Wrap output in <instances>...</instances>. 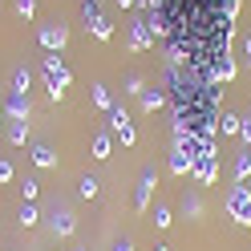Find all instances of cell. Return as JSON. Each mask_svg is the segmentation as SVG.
Wrapping results in <instances>:
<instances>
[{
	"label": "cell",
	"mask_w": 251,
	"mask_h": 251,
	"mask_svg": "<svg viewBox=\"0 0 251 251\" xmlns=\"http://www.w3.org/2000/svg\"><path fill=\"white\" fill-rule=\"evenodd\" d=\"M21 195H25V202H37V182H25Z\"/></svg>",
	"instance_id": "24"
},
{
	"label": "cell",
	"mask_w": 251,
	"mask_h": 251,
	"mask_svg": "<svg viewBox=\"0 0 251 251\" xmlns=\"http://www.w3.org/2000/svg\"><path fill=\"white\" fill-rule=\"evenodd\" d=\"M150 45H154V33H150L146 17L138 12V17L130 21V49H150Z\"/></svg>",
	"instance_id": "6"
},
{
	"label": "cell",
	"mask_w": 251,
	"mask_h": 251,
	"mask_svg": "<svg viewBox=\"0 0 251 251\" xmlns=\"http://www.w3.org/2000/svg\"><path fill=\"white\" fill-rule=\"evenodd\" d=\"M239 138H243V146H251V114L239 122Z\"/></svg>",
	"instance_id": "23"
},
{
	"label": "cell",
	"mask_w": 251,
	"mask_h": 251,
	"mask_svg": "<svg viewBox=\"0 0 251 251\" xmlns=\"http://www.w3.org/2000/svg\"><path fill=\"white\" fill-rule=\"evenodd\" d=\"M109 130H114V134H122V142H126V146H134V142H138L134 122H130V114H126L122 105H114V109H109Z\"/></svg>",
	"instance_id": "4"
},
{
	"label": "cell",
	"mask_w": 251,
	"mask_h": 251,
	"mask_svg": "<svg viewBox=\"0 0 251 251\" xmlns=\"http://www.w3.org/2000/svg\"><path fill=\"white\" fill-rule=\"evenodd\" d=\"M93 101H98V105L105 109V114L114 109V98H109V89H105V85H93Z\"/></svg>",
	"instance_id": "16"
},
{
	"label": "cell",
	"mask_w": 251,
	"mask_h": 251,
	"mask_svg": "<svg viewBox=\"0 0 251 251\" xmlns=\"http://www.w3.org/2000/svg\"><path fill=\"white\" fill-rule=\"evenodd\" d=\"M81 12H85V28H89V33L98 37V41H109V37H114V25L101 17V8H98V4H89V0H85Z\"/></svg>",
	"instance_id": "3"
},
{
	"label": "cell",
	"mask_w": 251,
	"mask_h": 251,
	"mask_svg": "<svg viewBox=\"0 0 251 251\" xmlns=\"http://www.w3.org/2000/svg\"><path fill=\"white\" fill-rule=\"evenodd\" d=\"M247 61H251V57H247Z\"/></svg>",
	"instance_id": "32"
},
{
	"label": "cell",
	"mask_w": 251,
	"mask_h": 251,
	"mask_svg": "<svg viewBox=\"0 0 251 251\" xmlns=\"http://www.w3.org/2000/svg\"><path fill=\"white\" fill-rule=\"evenodd\" d=\"M37 219H41L37 215V202H25V207H21V227H33Z\"/></svg>",
	"instance_id": "17"
},
{
	"label": "cell",
	"mask_w": 251,
	"mask_h": 251,
	"mask_svg": "<svg viewBox=\"0 0 251 251\" xmlns=\"http://www.w3.org/2000/svg\"><path fill=\"white\" fill-rule=\"evenodd\" d=\"M77 191H81V199H98V178H81Z\"/></svg>",
	"instance_id": "20"
},
{
	"label": "cell",
	"mask_w": 251,
	"mask_h": 251,
	"mask_svg": "<svg viewBox=\"0 0 251 251\" xmlns=\"http://www.w3.org/2000/svg\"><path fill=\"white\" fill-rule=\"evenodd\" d=\"M227 215H231L239 227H251V191H247L243 182L231 186V195H227Z\"/></svg>",
	"instance_id": "2"
},
{
	"label": "cell",
	"mask_w": 251,
	"mask_h": 251,
	"mask_svg": "<svg viewBox=\"0 0 251 251\" xmlns=\"http://www.w3.org/2000/svg\"><path fill=\"white\" fill-rule=\"evenodd\" d=\"M118 4H122V8H134V4H138V0H118Z\"/></svg>",
	"instance_id": "27"
},
{
	"label": "cell",
	"mask_w": 251,
	"mask_h": 251,
	"mask_svg": "<svg viewBox=\"0 0 251 251\" xmlns=\"http://www.w3.org/2000/svg\"><path fill=\"white\" fill-rule=\"evenodd\" d=\"M45 81H49V98H53V101L65 98V89H69V69L61 65V57H57V53L45 57Z\"/></svg>",
	"instance_id": "1"
},
{
	"label": "cell",
	"mask_w": 251,
	"mask_h": 251,
	"mask_svg": "<svg viewBox=\"0 0 251 251\" xmlns=\"http://www.w3.org/2000/svg\"><path fill=\"white\" fill-rule=\"evenodd\" d=\"M93 158H98V162L109 158V134H98V138H93Z\"/></svg>",
	"instance_id": "15"
},
{
	"label": "cell",
	"mask_w": 251,
	"mask_h": 251,
	"mask_svg": "<svg viewBox=\"0 0 251 251\" xmlns=\"http://www.w3.org/2000/svg\"><path fill=\"white\" fill-rule=\"evenodd\" d=\"M0 122H4V101H0Z\"/></svg>",
	"instance_id": "29"
},
{
	"label": "cell",
	"mask_w": 251,
	"mask_h": 251,
	"mask_svg": "<svg viewBox=\"0 0 251 251\" xmlns=\"http://www.w3.org/2000/svg\"><path fill=\"white\" fill-rule=\"evenodd\" d=\"M114 251H134V243L130 239H114Z\"/></svg>",
	"instance_id": "26"
},
{
	"label": "cell",
	"mask_w": 251,
	"mask_h": 251,
	"mask_svg": "<svg viewBox=\"0 0 251 251\" xmlns=\"http://www.w3.org/2000/svg\"><path fill=\"white\" fill-rule=\"evenodd\" d=\"M154 251H170V247H166V243H162V247H154Z\"/></svg>",
	"instance_id": "30"
},
{
	"label": "cell",
	"mask_w": 251,
	"mask_h": 251,
	"mask_svg": "<svg viewBox=\"0 0 251 251\" xmlns=\"http://www.w3.org/2000/svg\"><path fill=\"white\" fill-rule=\"evenodd\" d=\"M65 41H69L65 25H41V45L49 53H61V49H65Z\"/></svg>",
	"instance_id": "7"
},
{
	"label": "cell",
	"mask_w": 251,
	"mask_h": 251,
	"mask_svg": "<svg viewBox=\"0 0 251 251\" xmlns=\"http://www.w3.org/2000/svg\"><path fill=\"white\" fill-rule=\"evenodd\" d=\"M12 89H17V93H28V69H12Z\"/></svg>",
	"instance_id": "18"
},
{
	"label": "cell",
	"mask_w": 251,
	"mask_h": 251,
	"mask_svg": "<svg viewBox=\"0 0 251 251\" xmlns=\"http://www.w3.org/2000/svg\"><path fill=\"white\" fill-rule=\"evenodd\" d=\"M243 53H247V57H251V37H247V41H243Z\"/></svg>",
	"instance_id": "28"
},
{
	"label": "cell",
	"mask_w": 251,
	"mask_h": 251,
	"mask_svg": "<svg viewBox=\"0 0 251 251\" xmlns=\"http://www.w3.org/2000/svg\"><path fill=\"white\" fill-rule=\"evenodd\" d=\"M247 175H251V146H243L235 158V182H247Z\"/></svg>",
	"instance_id": "13"
},
{
	"label": "cell",
	"mask_w": 251,
	"mask_h": 251,
	"mask_svg": "<svg viewBox=\"0 0 251 251\" xmlns=\"http://www.w3.org/2000/svg\"><path fill=\"white\" fill-rule=\"evenodd\" d=\"M154 186H158V178H154V170L146 166L142 175H138V191H134V207H138V211L150 207V191H154Z\"/></svg>",
	"instance_id": "8"
},
{
	"label": "cell",
	"mask_w": 251,
	"mask_h": 251,
	"mask_svg": "<svg viewBox=\"0 0 251 251\" xmlns=\"http://www.w3.org/2000/svg\"><path fill=\"white\" fill-rule=\"evenodd\" d=\"M12 178V162H0V182H8Z\"/></svg>",
	"instance_id": "25"
},
{
	"label": "cell",
	"mask_w": 251,
	"mask_h": 251,
	"mask_svg": "<svg viewBox=\"0 0 251 251\" xmlns=\"http://www.w3.org/2000/svg\"><path fill=\"white\" fill-rule=\"evenodd\" d=\"M17 12L25 21H33V12H37V0H17Z\"/></svg>",
	"instance_id": "21"
},
{
	"label": "cell",
	"mask_w": 251,
	"mask_h": 251,
	"mask_svg": "<svg viewBox=\"0 0 251 251\" xmlns=\"http://www.w3.org/2000/svg\"><path fill=\"white\" fill-rule=\"evenodd\" d=\"M25 138H28V122H25V118H8V142L21 146Z\"/></svg>",
	"instance_id": "12"
},
{
	"label": "cell",
	"mask_w": 251,
	"mask_h": 251,
	"mask_svg": "<svg viewBox=\"0 0 251 251\" xmlns=\"http://www.w3.org/2000/svg\"><path fill=\"white\" fill-rule=\"evenodd\" d=\"M73 215L65 211V207H61V211H53V235H73Z\"/></svg>",
	"instance_id": "11"
},
{
	"label": "cell",
	"mask_w": 251,
	"mask_h": 251,
	"mask_svg": "<svg viewBox=\"0 0 251 251\" xmlns=\"http://www.w3.org/2000/svg\"><path fill=\"white\" fill-rule=\"evenodd\" d=\"M191 175L202 182V186H211L215 178H219V154L211 150V154H202V158H195V166H191Z\"/></svg>",
	"instance_id": "5"
},
{
	"label": "cell",
	"mask_w": 251,
	"mask_h": 251,
	"mask_svg": "<svg viewBox=\"0 0 251 251\" xmlns=\"http://www.w3.org/2000/svg\"><path fill=\"white\" fill-rule=\"evenodd\" d=\"M239 122L243 118H235V114H219V134H239Z\"/></svg>",
	"instance_id": "14"
},
{
	"label": "cell",
	"mask_w": 251,
	"mask_h": 251,
	"mask_svg": "<svg viewBox=\"0 0 251 251\" xmlns=\"http://www.w3.org/2000/svg\"><path fill=\"white\" fill-rule=\"evenodd\" d=\"M89 4H98V0H89Z\"/></svg>",
	"instance_id": "31"
},
{
	"label": "cell",
	"mask_w": 251,
	"mask_h": 251,
	"mask_svg": "<svg viewBox=\"0 0 251 251\" xmlns=\"http://www.w3.org/2000/svg\"><path fill=\"white\" fill-rule=\"evenodd\" d=\"M138 101H142L146 114H154V109L166 105V93H162V89H142V93H138Z\"/></svg>",
	"instance_id": "10"
},
{
	"label": "cell",
	"mask_w": 251,
	"mask_h": 251,
	"mask_svg": "<svg viewBox=\"0 0 251 251\" xmlns=\"http://www.w3.org/2000/svg\"><path fill=\"white\" fill-rule=\"evenodd\" d=\"M4 114H8V118H28V93L8 89V98H4Z\"/></svg>",
	"instance_id": "9"
},
{
	"label": "cell",
	"mask_w": 251,
	"mask_h": 251,
	"mask_svg": "<svg viewBox=\"0 0 251 251\" xmlns=\"http://www.w3.org/2000/svg\"><path fill=\"white\" fill-rule=\"evenodd\" d=\"M33 162H37V166H53V150H49V146H37V150H33Z\"/></svg>",
	"instance_id": "19"
},
{
	"label": "cell",
	"mask_w": 251,
	"mask_h": 251,
	"mask_svg": "<svg viewBox=\"0 0 251 251\" xmlns=\"http://www.w3.org/2000/svg\"><path fill=\"white\" fill-rule=\"evenodd\" d=\"M154 223H158V227H170L175 219H170V211H166V207H154Z\"/></svg>",
	"instance_id": "22"
}]
</instances>
